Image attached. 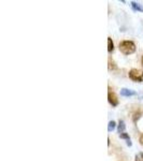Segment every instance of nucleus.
I'll return each mask as SVG.
<instances>
[{"label":"nucleus","instance_id":"nucleus-12","mask_svg":"<svg viewBox=\"0 0 143 161\" xmlns=\"http://www.w3.org/2000/svg\"><path fill=\"white\" fill-rule=\"evenodd\" d=\"M126 144H127V146H131V145H132V143H131L130 140H127V143H126Z\"/></svg>","mask_w":143,"mask_h":161},{"label":"nucleus","instance_id":"nucleus-13","mask_svg":"<svg viewBox=\"0 0 143 161\" xmlns=\"http://www.w3.org/2000/svg\"><path fill=\"white\" fill-rule=\"evenodd\" d=\"M138 159H139V158H138V155H137V156H136V161H139Z\"/></svg>","mask_w":143,"mask_h":161},{"label":"nucleus","instance_id":"nucleus-7","mask_svg":"<svg viewBox=\"0 0 143 161\" xmlns=\"http://www.w3.org/2000/svg\"><path fill=\"white\" fill-rule=\"evenodd\" d=\"M113 50H114V44L112 42V39L108 38V52L111 53V52H113Z\"/></svg>","mask_w":143,"mask_h":161},{"label":"nucleus","instance_id":"nucleus-9","mask_svg":"<svg viewBox=\"0 0 143 161\" xmlns=\"http://www.w3.org/2000/svg\"><path fill=\"white\" fill-rule=\"evenodd\" d=\"M116 69L117 67L115 65V62L111 58H109V70H116Z\"/></svg>","mask_w":143,"mask_h":161},{"label":"nucleus","instance_id":"nucleus-1","mask_svg":"<svg viewBox=\"0 0 143 161\" xmlns=\"http://www.w3.org/2000/svg\"><path fill=\"white\" fill-rule=\"evenodd\" d=\"M119 51L125 55H131L136 52V44L132 41H122L119 43Z\"/></svg>","mask_w":143,"mask_h":161},{"label":"nucleus","instance_id":"nucleus-15","mask_svg":"<svg viewBox=\"0 0 143 161\" xmlns=\"http://www.w3.org/2000/svg\"><path fill=\"white\" fill-rule=\"evenodd\" d=\"M140 156H141V157H142V158H143V152H141V154H140Z\"/></svg>","mask_w":143,"mask_h":161},{"label":"nucleus","instance_id":"nucleus-4","mask_svg":"<svg viewBox=\"0 0 143 161\" xmlns=\"http://www.w3.org/2000/svg\"><path fill=\"white\" fill-rule=\"evenodd\" d=\"M137 93L132 89H128V88H122L121 89V96L123 97H131V96H136Z\"/></svg>","mask_w":143,"mask_h":161},{"label":"nucleus","instance_id":"nucleus-5","mask_svg":"<svg viewBox=\"0 0 143 161\" xmlns=\"http://www.w3.org/2000/svg\"><path fill=\"white\" fill-rule=\"evenodd\" d=\"M130 6L132 8L134 11H138V12H143V6L141 3H138L136 1H131L130 2Z\"/></svg>","mask_w":143,"mask_h":161},{"label":"nucleus","instance_id":"nucleus-14","mask_svg":"<svg viewBox=\"0 0 143 161\" xmlns=\"http://www.w3.org/2000/svg\"><path fill=\"white\" fill-rule=\"evenodd\" d=\"M141 62H142V66H143V56H142V59H141Z\"/></svg>","mask_w":143,"mask_h":161},{"label":"nucleus","instance_id":"nucleus-11","mask_svg":"<svg viewBox=\"0 0 143 161\" xmlns=\"http://www.w3.org/2000/svg\"><path fill=\"white\" fill-rule=\"evenodd\" d=\"M139 142H140V144H141V145L143 146V134H142V135L140 136V139H139Z\"/></svg>","mask_w":143,"mask_h":161},{"label":"nucleus","instance_id":"nucleus-2","mask_svg":"<svg viewBox=\"0 0 143 161\" xmlns=\"http://www.w3.org/2000/svg\"><path fill=\"white\" fill-rule=\"evenodd\" d=\"M129 78L134 82H143V71L141 70H138V69H131L129 71Z\"/></svg>","mask_w":143,"mask_h":161},{"label":"nucleus","instance_id":"nucleus-6","mask_svg":"<svg viewBox=\"0 0 143 161\" xmlns=\"http://www.w3.org/2000/svg\"><path fill=\"white\" fill-rule=\"evenodd\" d=\"M125 129H126V125H125V121L124 120H119V123H118L117 125V132L119 134L123 133L125 131Z\"/></svg>","mask_w":143,"mask_h":161},{"label":"nucleus","instance_id":"nucleus-10","mask_svg":"<svg viewBox=\"0 0 143 161\" xmlns=\"http://www.w3.org/2000/svg\"><path fill=\"white\" fill-rule=\"evenodd\" d=\"M119 137H121V139H124V140H130V137H129V134L126 133V132H123V133L119 134Z\"/></svg>","mask_w":143,"mask_h":161},{"label":"nucleus","instance_id":"nucleus-8","mask_svg":"<svg viewBox=\"0 0 143 161\" xmlns=\"http://www.w3.org/2000/svg\"><path fill=\"white\" fill-rule=\"evenodd\" d=\"M115 127H116V123H115L114 120L109 121V125H108V131H109V132H111V131L114 130Z\"/></svg>","mask_w":143,"mask_h":161},{"label":"nucleus","instance_id":"nucleus-3","mask_svg":"<svg viewBox=\"0 0 143 161\" xmlns=\"http://www.w3.org/2000/svg\"><path fill=\"white\" fill-rule=\"evenodd\" d=\"M108 101H109V103L112 106H117L118 105L117 97H116V95H115L112 90H111L110 87H109V93H108Z\"/></svg>","mask_w":143,"mask_h":161}]
</instances>
